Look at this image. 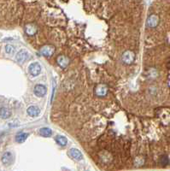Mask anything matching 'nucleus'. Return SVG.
Returning <instances> with one entry per match:
<instances>
[{
  "instance_id": "nucleus-3",
  "label": "nucleus",
  "mask_w": 170,
  "mask_h": 171,
  "mask_svg": "<svg viewBox=\"0 0 170 171\" xmlns=\"http://www.w3.org/2000/svg\"><path fill=\"white\" fill-rule=\"evenodd\" d=\"M134 54L132 52H130V51H127V52H125L123 53L122 55V61L124 62H126L127 64H130V63H132L133 62V60H134Z\"/></svg>"
},
{
  "instance_id": "nucleus-14",
  "label": "nucleus",
  "mask_w": 170,
  "mask_h": 171,
  "mask_svg": "<svg viewBox=\"0 0 170 171\" xmlns=\"http://www.w3.org/2000/svg\"><path fill=\"white\" fill-rule=\"evenodd\" d=\"M39 133L44 137H50L52 134V131L51 128H42L39 130Z\"/></svg>"
},
{
  "instance_id": "nucleus-17",
  "label": "nucleus",
  "mask_w": 170,
  "mask_h": 171,
  "mask_svg": "<svg viewBox=\"0 0 170 171\" xmlns=\"http://www.w3.org/2000/svg\"><path fill=\"white\" fill-rule=\"evenodd\" d=\"M5 52H6V53H8V54L13 53V52H14V46L11 45H7L5 46Z\"/></svg>"
},
{
  "instance_id": "nucleus-6",
  "label": "nucleus",
  "mask_w": 170,
  "mask_h": 171,
  "mask_svg": "<svg viewBox=\"0 0 170 171\" xmlns=\"http://www.w3.org/2000/svg\"><path fill=\"white\" fill-rule=\"evenodd\" d=\"M28 58V52L25 50H22L16 54L15 59L18 62H24Z\"/></svg>"
},
{
  "instance_id": "nucleus-16",
  "label": "nucleus",
  "mask_w": 170,
  "mask_h": 171,
  "mask_svg": "<svg viewBox=\"0 0 170 171\" xmlns=\"http://www.w3.org/2000/svg\"><path fill=\"white\" fill-rule=\"evenodd\" d=\"M26 33L28 35H33L34 33H36V28L35 26L33 24H28L27 27H26Z\"/></svg>"
},
{
  "instance_id": "nucleus-10",
  "label": "nucleus",
  "mask_w": 170,
  "mask_h": 171,
  "mask_svg": "<svg viewBox=\"0 0 170 171\" xmlns=\"http://www.w3.org/2000/svg\"><path fill=\"white\" fill-rule=\"evenodd\" d=\"M40 113V109L37 106H30L28 109V114L30 116H37Z\"/></svg>"
},
{
  "instance_id": "nucleus-4",
  "label": "nucleus",
  "mask_w": 170,
  "mask_h": 171,
  "mask_svg": "<svg viewBox=\"0 0 170 171\" xmlns=\"http://www.w3.org/2000/svg\"><path fill=\"white\" fill-rule=\"evenodd\" d=\"M108 92V87L105 85H98L96 87V90H95V93L96 95L98 96V97H104L107 94Z\"/></svg>"
},
{
  "instance_id": "nucleus-8",
  "label": "nucleus",
  "mask_w": 170,
  "mask_h": 171,
  "mask_svg": "<svg viewBox=\"0 0 170 171\" xmlns=\"http://www.w3.org/2000/svg\"><path fill=\"white\" fill-rule=\"evenodd\" d=\"M69 153H70L71 157H73V158H75V160L80 161V160H81V159L83 158V155H82L81 152H80V151H79L78 149H76V148H72V149H70Z\"/></svg>"
},
{
  "instance_id": "nucleus-1",
  "label": "nucleus",
  "mask_w": 170,
  "mask_h": 171,
  "mask_svg": "<svg viewBox=\"0 0 170 171\" xmlns=\"http://www.w3.org/2000/svg\"><path fill=\"white\" fill-rule=\"evenodd\" d=\"M28 71L33 76H38L41 73V67L38 62H33L29 65Z\"/></svg>"
},
{
  "instance_id": "nucleus-12",
  "label": "nucleus",
  "mask_w": 170,
  "mask_h": 171,
  "mask_svg": "<svg viewBox=\"0 0 170 171\" xmlns=\"http://www.w3.org/2000/svg\"><path fill=\"white\" fill-rule=\"evenodd\" d=\"M57 63L62 67V68H65L68 64V59L64 56H60L57 58Z\"/></svg>"
},
{
  "instance_id": "nucleus-2",
  "label": "nucleus",
  "mask_w": 170,
  "mask_h": 171,
  "mask_svg": "<svg viewBox=\"0 0 170 171\" xmlns=\"http://www.w3.org/2000/svg\"><path fill=\"white\" fill-rule=\"evenodd\" d=\"M14 161V157H13V154L10 152H5V154L3 155L2 157V163L5 164V165H10Z\"/></svg>"
},
{
  "instance_id": "nucleus-13",
  "label": "nucleus",
  "mask_w": 170,
  "mask_h": 171,
  "mask_svg": "<svg viewBox=\"0 0 170 171\" xmlns=\"http://www.w3.org/2000/svg\"><path fill=\"white\" fill-rule=\"evenodd\" d=\"M28 137V133H19L16 136H15V141L18 143H22L27 139Z\"/></svg>"
},
{
  "instance_id": "nucleus-11",
  "label": "nucleus",
  "mask_w": 170,
  "mask_h": 171,
  "mask_svg": "<svg viewBox=\"0 0 170 171\" xmlns=\"http://www.w3.org/2000/svg\"><path fill=\"white\" fill-rule=\"evenodd\" d=\"M11 116V112L9 109L3 107L0 109V117L3 119H7Z\"/></svg>"
},
{
  "instance_id": "nucleus-5",
  "label": "nucleus",
  "mask_w": 170,
  "mask_h": 171,
  "mask_svg": "<svg viewBox=\"0 0 170 171\" xmlns=\"http://www.w3.org/2000/svg\"><path fill=\"white\" fill-rule=\"evenodd\" d=\"M34 93L37 97H43L46 93V87L40 84L36 85L34 86Z\"/></svg>"
},
{
  "instance_id": "nucleus-7",
  "label": "nucleus",
  "mask_w": 170,
  "mask_h": 171,
  "mask_svg": "<svg viewBox=\"0 0 170 171\" xmlns=\"http://www.w3.org/2000/svg\"><path fill=\"white\" fill-rule=\"evenodd\" d=\"M159 22V18L156 15H151V16H149V18L147 20V25L150 28H155L157 26Z\"/></svg>"
},
{
  "instance_id": "nucleus-15",
  "label": "nucleus",
  "mask_w": 170,
  "mask_h": 171,
  "mask_svg": "<svg viewBox=\"0 0 170 171\" xmlns=\"http://www.w3.org/2000/svg\"><path fill=\"white\" fill-rule=\"evenodd\" d=\"M56 141L58 145H60L62 146H65L67 145V143H68V139L67 138H65L64 136H61V135H58L56 137Z\"/></svg>"
},
{
  "instance_id": "nucleus-18",
  "label": "nucleus",
  "mask_w": 170,
  "mask_h": 171,
  "mask_svg": "<svg viewBox=\"0 0 170 171\" xmlns=\"http://www.w3.org/2000/svg\"><path fill=\"white\" fill-rule=\"evenodd\" d=\"M161 163H162V165H167L168 163V157L163 156V157L161 158Z\"/></svg>"
},
{
  "instance_id": "nucleus-9",
  "label": "nucleus",
  "mask_w": 170,
  "mask_h": 171,
  "mask_svg": "<svg viewBox=\"0 0 170 171\" xmlns=\"http://www.w3.org/2000/svg\"><path fill=\"white\" fill-rule=\"evenodd\" d=\"M40 52H41V54L44 55L45 57H50L54 52V48L51 45H45L41 49Z\"/></svg>"
}]
</instances>
